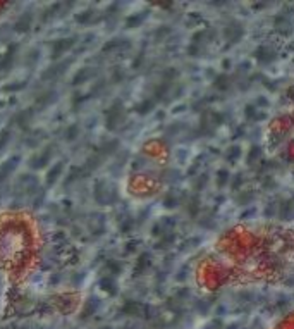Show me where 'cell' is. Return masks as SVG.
Masks as SVG:
<instances>
[{
  "instance_id": "obj_1",
  "label": "cell",
  "mask_w": 294,
  "mask_h": 329,
  "mask_svg": "<svg viewBox=\"0 0 294 329\" xmlns=\"http://www.w3.org/2000/svg\"><path fill=\"white\" fill-rule=\"evenodd\" d=\"M74 61V59H65V61H61L57 62V64H52L50 68H47L43 73H41V79L43 81H55V79H59L61 76H64V73L67 71L69 64Z\"/></svg>"
},
{
  "instance_id": "obj_2",
  "label": "cell",
  "mask_w": 294,
  "mask_h": 329,
  "mask_svg": "<svg viewBox=\"0 0 294 329\" xmlns=\"http://www.w3.org/2000/svg\"><path fill=\"white\" fill-rule=\"evenodd\" d=\"M78 38L76 37H69V38H59L54 43L50 45V52H52V59H59L61 55H64L65 52H69L72 47L76 45Z\"/></svg>"
},
{
  "instance_id": "obj_3",
  "label": "cell",
  "mask_w": 294,
  "mask_h": 329,
  "mask_svg": "<svg viewBox=\"0 0 294 329\" xmlns=\"http://www.w3.org/2000/svg\"><path fill=\"white\" fill-rule=\"evenodd\" d=\"M52 157H54V146L48 145V146H45L41 152H36L33 157H31L30 167L31 169H43V167L52 160Z\"/></svg>"
},
{
  "instance_id": "obj_4",
  "label": "cell",
  "mask_w": 294,
  "mask_h": 329,
  "mask_svg": "<svg viewBox=\"0 0 294 329\" xmlns=\"http://www.w3.org/2000/svg\"><path fill=\"white\" fill-rule=\"evenodd\" d=\"M122 119H124V112H122L121 102H115L110 109L105 112V124H107L108 129H115L121 124Z\"/></svg>"
},
{
  "instance_id": "obj_5",
  "label": "cell",
  "mask_w": 294,
  "mask_h": 329,
  "mask_svg": "<svg viewBox=\"0 0 294 329\" xmlns=\"http://www.w3.org/2000/svg\"><path fill=\"white\" fill-rule=\"evenodd\" d=\"M16 55H17V45L12 43L9 48H7L5 55L0 59V74H5L12 69L14 61H16Z\"/></svg>"
},
{
  "instance_id": "obj_6",
  "label": "cell",
  "mask_w": 294,
  "mask_h": 329,
  "mask_svg": "<svg viewBox=\"0 0 294 329\" xmlns=\"http://www.w3.org/2000/svg\"><path fill=\"white\" fill-rule=\"evenodd\" d=\"M31 26H33V12L26 10V12L21 14L16 23H14V31H16V33H28V31L31 30Z\"/></svg>"
},
{
  "instance_id": "obj_7",
  "label": "cell",
  "mask_w": 294,
  "mask_h": 329,
  "mask_svg": "<svg viewBox=\"0 0 294 329\" xmlns=\"http://www.w3.org/2000/svg\"><path fill=\"white\" fill-rule=\"evenodd\" d=\"M19 160H21L19 155H14V157H9L5 162L0 164V181H5L9 176H12L16 167L19 166Z\"/></svg>"
},
{
  "instance_id": "obj_8",
  "label": "cell",
  "mask_w": 294,
  "mask_h": 329,
  "mask_svg": "<svg viewBox=\"0 0 294 329\" xmlns=\"http://www.w3.org/2000/svg\"><path fill=\"white\" fill-rule=\"evenodd\" d=\"M72 3L69 2V3H64V2H57V3H54V5H50V7H47V9L43 10V14H41V21H50V19H54V17H57V16H61L64 10H61V9H65V7H71Z\"/></svg>"
},
{
  "instance_id": "obj_9",
  "label": "cell",
  "mask_w": 294,
  "mask_h": 329,
  "mask_svg": "<svg viewBox=\"0 0 294 329\" xmlns=\"http://www.w3.org/2000/svg\"><path fill=\"white\" fill-rule=\"evenodd\" d=\"M33 115H34V109H33V107H30V109H24V110H19L16 115H14V124L24 129V128H26V126L31 122Z\"/></svg>"
},
{
  "instance_id": "obj_10",
  "label": "cell",
  "mask_w": 294,
  "mask_h": 329,
  "mask_svg": "<svg viewBox=\"0 0 294 329\" xmlns=\"http://www.w3.org/2000/svg\"><path fill=\"white\" fill-rule=\"evenodd\" d=\"M62 173H64V162H55L47 173V186H54Z\"/></svg>"
},
{
  "instance_id": "obj_11",
  "label": "cell",
  "mask_w": 294,
  "mask_h": 329,
  "mask_svg": "<svg viewBox=\"0 0 294 329\" xmlns=\"http://www.w3.org/2000/svg\"><path fill=\"white\" fill-rule=\"evenodd\" d=\"M95 198H97V202H100V204H107V202H110V191L107 190V184H105L103 181H98L97 183Z\"/></svg>"
},
{
  "instance_id": "obj_12",
  "label": "cell",
  "mask_w": 294,
  "mask_h": 329,
  "mask_svg": "<svg viewBox=\"0 0 294 329\" xmlns=\"http://www.w3.org/2000/svg\"><path fill=\"white\" fill-rule=\"evenodd\" d=\"M57 99V92L55 90H47V92L40 93V97H36V104L40 107H48L50 104L55 102Z\"/></svg>"
},
{
  "instance_id": "obj_13",
  "label": "cell",
  "mask_w": 294,
  "mask_h": 329,
  "mask_svg": "<svg viewBox=\"0 0 294 329\" xmlns=\"http://www.w3.org/2000/svg\"><path fill=\"white\" fill-rule=\"evenodd\" d=\"M88 173H90V171L86 169V166H83V167H79V166L71 167V171H69V174H67V180H65V184H71L72 181L79 180V178H85Z\"/></svg>"
},
{
  "instance_id": "obj_14",
  "label": "cell",
  "mask_w": 294,
  "mask_h": 329,
  "mask_svg": "<svg viewBox=\"0 0 294 329\" xmlns=\"http://www.w3.org/2000/svg\"><path fill=\"white\" fill-rule=\"evenodd\" d=\"M93 74V69L92 68H83V69H79L78 73L74 74V78H72V85H79V83H85V81H88L90 79V76Z\"/></svg>"
},
{
  "instance_id": "obj_15",
  "label": "cell",
  "mask_w": 294,
  "mask_h": 329,
  "mask_svg": "<svg viewBox=\"0 0 294 329\" xmlns=\"http://www.w3.org/2000/svg\"><path fill=\"white\" fill-rule=\"evenodd\" d=\"M10 138H12V131H10V128H3L0 129V153L5 150V146L9 145Z\"/></svg>"
},
{
  "instance_id": "obj_16",
  "label": "cell",
  "mask_w": 294,
  "mask_h": 329,
  "mask_svg": "<svg viewBox=\"0 0 294 329\" xmlns=\"http://www.w3.org/2000/svg\"><path fill=\"white\" fill-rule=\"evenodd\" d=\"M26 85H28V81L26 79H23V81H14V83H9V85H3V92H12V93H17V92H21L23 88H26Z\"/></svg>"
},
{
  "instance_id": "obj_17",
  "label": "cell",
  "mask_w": 294,
  "mask_h": 329,
  "mask_svg": "<svg viewBox=\"0 0 294 329\" xmlns=\"http://www.w3.org/2000/svg\"><path fill=\"white\" fill-rule=\"evenodd\" d=\"M38 61H40V52H38L36 48L30 50L26 54V57H24V62L28 64V68H34V66L38 64Z\"/></svg>"
},
{
  "instance_id": "obj_18",
  "label": "cell",
  "mask_w": 294,
  "mask_h": 329,
  "mask_svg": "<svg viewBox=\"0 0 294 329\" xmlns=\"http://www.w3.org/2000/svg\"><path fill=\"white\" fill-rule=\"evenodd\" d=\"M78 136H79V124H71V126H67V128H65L64 138L67 140V142H74Z\"/></svg>"
},
{
  "instance_id": "obj_19",
  "label": "cell",
  "mask_w": 294,
  "mask_h": 329,
  "mask_svg": "<svg viewBox=\"0 0 294 329\" xmlns=\"http://www.w3.org/2000/svg\"><path fill=\"white\" fill-rule=\"evenodd\" d=\"M93 16H95L93 9H86V10H83V12H79L78 16H76V23H79V24H88L90 21L93 19Z\"/></svg>"
},
{
  "instance_id": "obj_20",
  "label": "cell",
  "mask_w": 294,
  "mask_h": 329,
  "mask_svg": "<svg viewBox=\"0 0 294 329\" xmlns=\"http://www.w3.org/2000/svg\"><path fill=\"white\" fill-rule=\"evenodd\" d=\"M117 145H119V143L115 142V140H112V142H108V143H103V145H101L100 153H98V155H100V157L110 155L112 152H115V148H117Z\"/></svg>"
},
{
  "instance_id": "obj_21",
  "label": "cell",
  "mask_w": 294,
  "mask_h": 329,
  "mask_svg": "<svg viewBox=\"0 0 294 329\" xmlns=\"http://www.w3.org/2000/svg\"><path fill=\"white\" fill-rule=\"evenodd\" d=\"M100 286L105 290V292L115 293V283H114V279H112V278H103L100 281Z\"/></svg>"
},
{
  "instance_id": "obj_22",
  "label": "cell",
  "mask_w": 294,
  "mask_h": 329,
  "mask_svg": "<svg viewBox=\"0 0 294 329\" xmlns=\"http://www.w3.org/2000/svg\"><path fill=\"white\" fill-rule=\"evenodd\" d=\"M41 133H38V131H34L33 135H30V138H26V145H30V146H36L38 143H40V138H41Z\"/></svg>"
},
{
  "instance_id": "obj_23",
  "label": "cell",
  "mask_w": 294,
  "mask_h": 329,
  "mask_svg": "<svg viewBox=\"0 0 294 329\" xmlns=\"http://www.w3.org/2000/svg\"><path fill=\"white\" fill-rule=\"evenodd\" d=\"M138 112H141V114H145V112H148V110H152V102H143V104H139L138 106V109H136Z\"/></svg>"
}]
</instances>
